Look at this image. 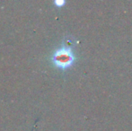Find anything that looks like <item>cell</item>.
I'll list each match as a JSON object with an SVG mask.
<instances>
[{
  "mask_svg": "<svg viewBox=\"0 0 132 131\" xmlns=\"http://www.w3.org/2000/svg\"><path fill=\"white\" fill-rule=\"evenodd\" d=\"M52 59L54 64L60 68H67L72 65L74 59H75V57H74L71 49L62 48V49H57L54 53Z\"/></svg>",
  "mask_w": 132,
  "mask_h": 131,
  "instance_id": "obj_1",
  "label": "cell"
},
{
  "mask_svg": "<svg viewBox=\"0 0 132 131\" xmlns=\"http://www.w3.org/2000/svg\"><path fill=\"white\" fill-rule=\"evenodd\" d=\"M55 3H56V5H59V6H60V5H64L65 2H64V1H56Z\"/></svg>",
  "mask_w": 132,
  "mask_h": 131,
  "instance_id": "obj_2",
  "label": "cell"
}]
</instances>
